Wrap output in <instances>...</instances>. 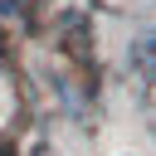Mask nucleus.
Wrapping results in <instances>:
<instances>
[{
  "label": "nucleus",
  "mask_w": 156,
  "mask_h": 156,
  "mask_svg": "<svg viewBox=\"0 0 156 156\" xmlns=\"http://www.w3.org/2000/svg\"><path fill=\"white\" fill-rule=\"evenodd\" d=\"M136 73L151 78V39H136Z\"/></svg>",
  "instance_id": "f257e3e1"
}]
</instances>
